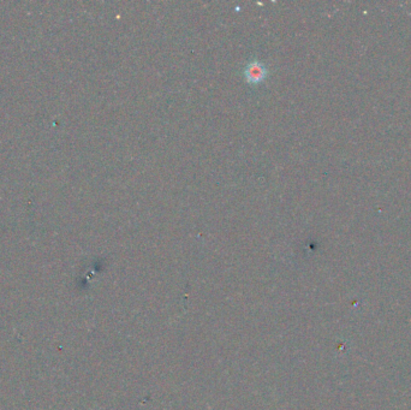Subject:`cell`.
<instances>
[{
	"instance_id": "6da1fadb",
	"label": "cell",
	"mask_w": 411,
	"mask_h": 410,
	"mask_svg": "<svg viewBox=\"0 0 411 410\" xmlns=\"http://www.w3.org/2000/svg\"><path fill=\"white\" fill-rule=\"evenodd\" d=\"M266 70L264 65L259 62H251L245 69V77L249 82L251 83H259L265 79Z\"/></svg>"
}]
</instances>
